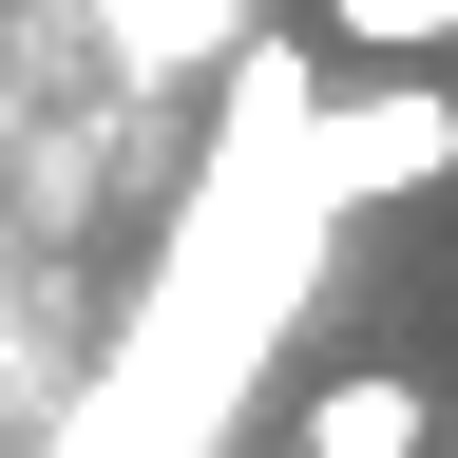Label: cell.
I'll use <instances>...</instances> for the list:
<instances>
[{
    "label": "cell",
    "instance_id": "6da1fadb",
    "mask_svg": "<svg viewBox=\"0 0 458 458\" xmlns=\"http://www.w3.org/2000/svg\"><path fill=\"white\" fill-rule=\"evenodd\" d=\"M325 229L344 210H325V172H306V57L249 38V57H229V114H210V172H191V210H172L134 325L96 344L57 458H229L249 382L286 363V306H306Z\"/></svg>",
    "mask_w": 458,
    "mask_h": 458
},
{
    "label": "cell",
    "instance_id": "7a4b0ae2",
    "mask_svg": "<svg viewBox=\"0 0 458 458\" xmlns=\"http://www.w3.org/2000/svg\"><path fill=\"white\" fill-rule=\"evenodd\" d=\"M306 172H325V210H401V191H439V172H458V96H439V57H401V77H363V96H306Z\"/></svg>",
    "mask_w": 458,
    "mask_h": 458
},
{
    "label": "cell",
    "instance_id": "3957f363",
    "mask_svg": "<svg viewBox=\"0 0 458 458\" xmlns=\"http://www.w3.org/2000/svg\"><path fill=\"white\" fill-rule=\"evenodd\" d=\"M420 439H439V401L401 382V363H363V382L306 401V458H420Z\"/></svg>",
    "mask_w": 458,
    "mask_h": 458
},
{
    "label": "cell",
    "instance_id": "277c9868",
    "mask_svg": "<svg viewBox=\"0 0 458 458\" xmlns=\"http://www.w3.org/2000/svg\"><path fill=\"white\" fill-rule=\"evenodd\" d=\"M325 38L401 77V57H458V0H325Z\"/></svg>",
    "mask_w": 458,
    "mask_h": 458
}]
</instances>
